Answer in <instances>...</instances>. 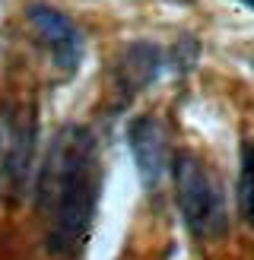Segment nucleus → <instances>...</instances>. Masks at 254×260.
<instances>
[{"instance_id": "1", "label": "nucleus", "mask_w": 254, "mask_h": 260, "mask_svg": "<svg viewBox=\"0 0 254 260\" xmlns=\"http://www.w3.org/2000/svg\"><path fill=\"white\" fill-rule=\"evenodd\" d=\"M102 193V159L92 130L67 124L51 137L35 172V206L45 219V244L54 257H73L89 241Z\"/></svg>"}, {"instance_id": "2", "label": "nucleus", "mask_w": 254, "mask_h": 260, "mask_svg": "<svg viewBox=\"0 0 254 260\" xmlns=\"http://www.w3.org/2000/svg\"><path fill=\"white\" fill-rule=\"evenodd\" d=\"M172 187H175V203L181 210V219L187 232L197 241H216L229 229V213H226V197L210 165L197 152H175L172 155Z\"/></svg>"}, {"instance_id": "3", "label": "nucleus", "mask_w": 254, "mask_h": 260, "mask_svg": "<svg viewBox=\"0 0 254 260\" xmlns=\"http://www.w3.org/2000/svg\"><path fill=\"white\" fill-rule=\"evenodd\" d=\"M35 118L32 108H0V200L19 197L35 172Z\"/></svg>"}, {"instance_id": "4", "label": "nucleus", "mask_w": 254, "mask_h": 260, "mask_svg": "<svg viewBox=\"0 0 254 260\" xmlns=\"http://www.w3.org/2000/svg\"><path fill=\"white\" fill-rule=\"evenodd\" d=\"M25 19L45 38L57 70L73 76L76 67H80V60H83V32L76 29V22L64 10L51 7V4H29L25 7Z\"/></svg>"}, {"instance_id": "5", "label": "nucleus", "mask_w": 254, "mask_h": 260, "mask_svg": "<svg viewBox=\"0 0 254 260\" xmlns=\"http://www.w3.org/2000/svg\"><path fill=\"white\" fill-rule=\"evenodd\" d=\"M127 143L143 187H156L169 175V130L156 114H140L127 124Z\"/></svg>"}, {"instance_id": "6", "label": "nucleus", "mask_w": 254, "mask_h": 260, "mask_svg": "<svg viewBox=\"0 0 254 260\" xmlns=\"http://www.w3.org/2000/svg\"><path fill=\"white\" fill-rule=\"evenodd\" d=\"M162 70H165V54L152 42H131L121 51L118 63H114V76H118V83L127 95L143 92Z\"/></svg>"}, {"instance_id": "7", "label": "nucleus", "mask_w": 254, "mask_h": 260, "mask_svg": "<svg viewBox=\"0 0 254 260\" xmlns=\"http://www.w3.org/2000/svg\"><path fill=\"white\" fill-rule=\"evenodd\" d=\"M238 206L245 222L254 229V140L241 149V172H238Z\"/></svg>"}, {"instance_id": "8", "label": "nucleus", "mask_w": 254, "mask_h": 260, "mask_svg": "<svg viewBox=\"0 0 254 260\" xmlns=\"http://www.w3.org/2000/svg\"><path fill=\"white\" fill-rule=\"evenodd\" d=\"M241 4H245V7H251V10H254V0H241Z\"/></svg>"}]
</instances>
